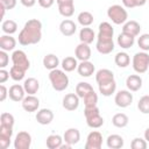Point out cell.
Masks as SVG:
<instances>
[{"label":"cell","mask_w":149,"mask_h":149,"mask_svg":"<svg viewBox=\"0 0 149 149\" xmlns=\"http://www.w3.org/2000/svg\"><path fill=\"white\" fill-rule=\"evenodd\" d=\"M114 62L119 68H127L130 64V57L127 52H118L114 57Z\"/></svg>","instance_id":"36"},{"label":"cell","mask_w":149,"mask_h":149,"mask_svg":"<svg viewBox=\"0 0 149 149\" xmlns=\"http://www.w3.org/2000/svg\"><path fill=\"white\" fill-rule=\"evenodd\" d=\"M58 6V12L64 17H71L74 13V1L73 0H56Z\"/></svg>","instance_id":"11"},{"label":"cell","mask_w":149,"mask_h":149,"mask_svg":"<svg viewBox=\"0 0 149 149\" xmlns=\"http://www.w3.org/2000/svg\"><path fill=\"white\" fill-rule=\"evenodd\" d=\"M13 135V127L0 125V147L7 149L10 144V139Z\"/></svg>","instance_id":"13"},{"label":"cell","mask_w":149,"mask_h":149,"mask_svg":"<svg viewBox=\"0 0 149 149\" xmlns=\"http://www.w3.org/2000/svg\"><path fill=\"white\" fill-rule=\"evenodd\" d=\"M111 79H114V73L109 69H100L95 73V81H97V84H101V83L108 81Z\"/></svg>","instance_id":"30"},{"label":"cell","mask_w":149,"mask_h":149,"mask_svg":"<svg viewBox=\"0 0 149 149\" xmlns=\"http://www.w3.org/2000/svg\"><path fill=\"white\" fill-rule=\"evenodd\" d=\"M63 137L58 134H51L47 137L45 140V144L49 149H59L61 146L63 144Z\"/></svg>","instance_id":"31"},{"label":"cell","mask_w":149,"mask_h":149,"mask_svg":"<svg viewBox=\"0 0 149 149\" xmlns=\"http://www.w3.org/2000/svg\"><path fill=\"white\" fill-rule=\"evenodd\" d=\"M134 43H135V37L129 35V34L121 33L118 36V44L122 49H129V48H132L134 45Z\"/></svg>","instance_id":"28"},{"label":"cell","mask_w":149,"mask_h":149,"mask_svg":"<svg viewBox=\"0 0 149 149\" xmlns=\"http://www.w3.org/2000/svg\"><path fill=\"white\" fill-rule=\"evenodd\" d=\"M114 102L118 107L126 108L132 105L133 102V94L130 93L129 90H120L115 93L114 97Z\"/></svg>","instance_id":"7"},{"label":"cell","mask_w":149,"mask_h":149,"mask_svg":"<svg viewBox=\"0 0 149 149\" xmlns=\"http://www.w3.org/2000/svg\"><path fill=\"white\" fill-rule=\"evenodd\" d=\"M42 38V22L37 19L28 20L19 33V43L21 45L37 44Z\"/></svg>","instance_id":"1"},{"label":"cell","mask_w":149,"mask_h":149,"mask_svg":"<svg viewBox=\"0 0 149 149\" xmlns=\"http://www.w3.org/2000/svg\"><path fill=\"white\" fill-rule=\"evenodd\" d=\"M113 35H114V29L111 23L101 22L99 24V33L97 36V44H95L98 52H100L101 55H108L114 50Z\"/></svg>","instance_id":"2"},{"label":"cell","mask_w":149,"mask_h":149,"mask_svg":"<svg viewBox=\"0 0 149 149\" xmlns=\"http://www.w3.org/2000/svg\"><path fill=\"white\" fill-rule=\"evenodd\" d=\"M8 97H9L10 100H13L15 102L22 101L26 97V91H24L23 85H20V84L12 85L8 90Z\"/></svg>","instance_id":"14"},{"label":"cell","mask_w":149,"mask_h":149,"mask_svg":"<svg viewBox=\"0 0 149 149\" xmlns=\"http://www.w3.org/2000/svg\"><path fill=\"white\" fill-rule=\"evenodd\" d=\"M63 140H64L65 143H68L70 146L77 144L80 140V132L77 128H69L64 132Z\"/></svg>","instance_id":"18"},{"label":"cell","mask_w":149,"mask_h":149,"mask_svg":"<svg viewBox=\"0 0 149 149\" xmlns=\"http://www.w3.org/2000/svg\"><path fill=\"white\" fill-rule=\"evenodd\" d=\"M137 108L143 114H149V95H143L137 102Z\"/></svg>","instance_id":"40"},{"label":"cell","mask_w":149,"mask_h":149,"mask_svg":"<svg viewBox=\"0 0 149 149\" xmlns=\"http://www.w3.org/2000/svg\"><path fill=\"white\" fill-rule=\"evenodd\" d=\"M148 2H149V0H148Z\"/></svg>","instance_id":"53"},{"label":"cell","mask_w":149,"mask_h":149,"mask_svg":"<svg viewBox=\"0 0 149 149\" xmlns=\"http://www.w3.org/2000/svg\"><path fill=\"white\" fill-rule=\"evenodd\" d=\"M0 5L3 6L6 10H9L16 6V0H0Z\"/></svg>","instance_id":"45"},{"label":"cell","mask_w":149,"mask_h":149,"mask_svg":"<svg viewBox=\"0 0 149 149\" xmlns=\"http://www.w3.org/2000/svg\"><path fill=\"white\" fill-rule=\"evenodd\" d=\"M83 99H84V105H85V107L97 106V104H98V94H97L94 91L90 92V93H88L87 95H85Z\"/></svg>","instance_id":"39"},{"label":"cell","mask_w":149,"mask_h":149,"mask_svg":"<svg viewBox=\"0 0 149 149\" xmlns=\"http://www.w3.org/2000/svg\"><path fill=\"white\" fill-rule=\"evenodd\" d=\"M76 30H77V26L70 19H65L59 23V31L64 36H72L76 33Z\"/></svg>","instance_id":"19"},{"label":"cell","mask_w":149,"mask_h":149,"mask_svg":"<svg viewBox=\"0 0 149 149\" xmlns=\"http://www.w3.org/2000/svg\"><path fill=\"white\" fill-rule=\"evenodd\" d=\"M102 147V135L98 130L91 132L86 137L85 149H100Z\"/></svg>","instance_id":"10"},{"label":"cell","mask_w":149,"mask_h":149,"mask_svg":"<svg viewBox=\"0 0 149 149\" xmlns=\"http://www.w3.org/2000/svg\"><path fill=\"white\" fill-rule=\"evenodd\" d=\"M9 74H10V78L15 81H20L24 78V74H26V70L17 66V65H12L10 70H9Z\"/></svg>","instance_id":"37"},{"label":"cell","mask_w":149,"mask_h":149,"mask_svg":"<svg viewBox=\"0 0 149 149\" xmlns=\"http://www.w3.org/2000/svg\"><path fill=\"white\" fill-rule=\"evenodd\" d=\"M84 115H85L87 126L91 128H100L104 125V118L100 115V111L98 106L85 107Z\"/></svg>","instance_id":"4"},{"label":"cell","mask_w":149,"mask_h":149,"mask_svg":"<svg viewBox=\"0 0 149 149\" xmlns=\"http://www.w3.org/2000/svg\"><path fill=\"white\" fill-rule=\"evenodd\" d=\"M20 1L24 7H33L36 3V0H20Z\"/></svg>","instance_id":"50"},{"label":"cell","mask_w":149,"mask_h":149,"mask_svg":"<svg viewBox=\"0 0 149 149\" xmlns=\"http://www.w3.org/2000/svg\"><path fill=\"white\" fill-rule=\"evenodd\" d=\"M14 122H15V119L14 116L10 114V113H2L0 115V125H5V126H10L13 127L14 126Z\"/></svg>","instance_id":"42"},{"label":"cell","mask_w":149,"mask_h":149,"mask_svg":"<svg viewBox=\"0 0 149 149\" xmlns=\"http://www.w3.org/2000/svg\"><path fill=\"white\" fill-rule=\"evenodd\" d=\"M35 118L40 125L45 126V125L51 123V121L54 120V112L49 108H41L40 111H37Z\"/></svg>","instance_id":"17"},{"label":"cell","mask_w":149,"mask_h":149,"mask_svg":"<svg viewBox=\"0 0 149 149\" xmlns=\"http://www.w3.org/2000/svg\"><path fill=\"white\" fill-rule=\"evenodd\" d=\"M147 1H148V0H135V5H136V7H140V6L146 5Z\"/></svg>","instance_id":"51"},{"label":"cell","mask_w":149,"mask_h":149,"mask_svg":"<svg viewBox=\"0 0 149 149\" xmlns=\"http://www.w3.org/2000/svg\"><path fill=\"white\" fill-rule=\"evenodd\" d=\"M128 122H129V118H128V115L125 114V113H116V114H114L113 118H112V123H113V126H115V127H118V128H123V127H126V126L128 125Z\"/></svg>","instance_id":"33"},{"label":"cell","mask_w":149,"mask_h":149,"mask_svg":"<svg viewBox=\"0 0 149 149\" xmlns=\"http://www.w3.org/2000/svg\"><path fill=\"white\" fill-rule=\"evenodd\" d=\"M77 20L79 22V24H81L83 27H88L93 23L94 21V17H93V14L87 12V10H84V12H80L77 16Z\"/></svg>","instance_id":"34"},{"label":"cell","mask_w":149,"mask_h":149,"mask_svg":"<svg viewBox=\"0 0 149 149\" xmlns=\"http://www.w3.org/2000/svg\"><path fill=\"white\" fill-rule=\"evenodd\" d=\"M7 95H8V90H7V87H6L3 84H1V85H0V101H5L6 98H7Z\"/></svg>","instance_id":"47"},{"label":"cell","mask_w":149,"mask_h":149,"mask_svg":"<svg viewBox=\"0 0 149 149\" xmlns=\"http://www.w3.org/2000/svg\"><path fill=\"white\" fill-rule=\"evenodd\" d=\"M8 62H9V56H8L7 51L1 50L0 51V68L5 69L8 65Z\"/></svg>","instance_id":"44"},{"label":"cell","mask_w":149,"mask_h":149,"mask_svg":"<svg viewBox=\"0 0 149 149\" xmlns=\"http://www.w3.org/2000/svg\"><path fill=\"white\" fill-rule=\"evenodd\" d=\"M106 144L109 149H120L123 147V137L119 134H112L106 139Z\"/></svg>","instance_id":"27"},{"label":"cell","mask_w":149,"mask_h":149,"mask_svg":"<svg viewBox=\"0 0 149 149\" xmlns=\"http://www.w3.org/2000/svg\"><path fill=\"white\" fill-rule=\"evenodd\" d=\"M16 47V40L12 35H2L0 37V49L5 51H12Z\"/></svg>","instance_id":"24"},{"label":"cell","mask_w":149,"mask_h":149,"mask_svg":"<svg viewBox=\"0 0 149 149\" xmlns=\"http://www.w3.org/2000/svg\"><path fill=\"white\" fill-rule=\"evenodd\" d=\"M31 146V135L28 132H19L14 140L15 149H29Z\"/></svg>","instance_id":"8"},{"label":"cell","mask_w":149,"mask_h":149,"mask_svg":"<svg viewBox=\"0 0 149 149\" xmlns=\"http://www.w3.org/2000/svg\"><path fill=\"white\" fill-rule=\"evenodd\" d=\"M43 65L48 70H55L59 65V58L54 54H48L43 57Z\"/></svg>","instance_id":"29"},{"label":"cell","mask_w":149,"mask_h":149,"mask_svg":"<svg viewBox=\"0 0 149 149\" xmlns=\"http://www.w3.org/2000/svg\"><path fill=\"white\" fill-rule=\"evenodd\" d=\"M12 62L14 65H17L26 71L30 68V62L23 50H14L12 54Z\"/></svg>","instance_id":"9"},{"label":"cell","mask_w":149,"mask_h":149,"mask_svg":"<svg viewBox=\"0 0 149 149\" xmlns=\"http://www.w3.org/2000/svg\"><path fill=\"white\" fill-rule=\"evenodd\" d=\"M23 87L27 94H35L40 90V81L34 77H29L23 81Z\"/></svg>","instance_id":"25"},{"label":"cell","mask_w":149,"mask_h":149,"mask_svg":"<svg viewBox=\"0 0 149 149\" xmlns=\"http://www.w3.org/2000/svg\"><path fill=\"white\" fill-rule=\"evenodd\" d=\"M1 30L7 34V35H12L14 33H16L17 30V23L14 20H5L1 24Z\"/></svg>","instance_id":"38"},{"label":"cell","mask_w":149,"mask_h":149,"mask_svg":"<svg viewBox=\"0 0 149 149\" xmlns=\"http://www.w3.org/2000/svg\"><path fill=\"white\" fill-rule=\"evenodd\" d=\"M141 31V26L137 21L135 20H130V21H126L122 26V33L129 34L134 37H136Z\"/></svg>","instance_id":"20"},{"label":"cell","mask_w":149,"mask_h":149,"mask_svg":"<svg viewBox=\"0 0 149 149\" xmlns=\"http://www.w3.org/2000/svg\"><path fill=\"white\" fill-rule=\"evenodd\" d=\"M61 66H62V69H63L65 72H71V71H73L74 69L78 68L77 58H76V57H72V56H68V57H65V58L62 61Z\"/></svg>","instance_id":"32"},{"label":"cell","mask_w":149,"mask_h":149,"mask_svg":"<svg viewBox=\"0 0 149 149\" xmlns=\"http://www.w3.org/2000/svg\"><path fill=\"white\" fill-rule=\"evenodd\" d=\"M144 140H146L147 142H149V127L144 130Z\"/></svg>","instance_id":"52"},{"label":"cell","mask_w":149,"mask_h":149,"mask_svg":"<svg viewBox=\"0 0 149 149\" xmlns=\"http://www.w3.org/2000/svg\"><path fill=\"white\" fill-rule=\"evenodd\" d=\"M94 65L92 62L90 61H83L78 64V68H77V71L79 73V76L81 77H91L93 73H94Z\"/></svg>","instance_id":"21"},{"label":"cell","mask_w":149,"mask_h":149,"mask_svg":"<svg viewBox=\"0 0 149 149\" xmlns=\"http://www.w3.org/2000/svg\"><path fill=\"white\" fill-rule=\"evenodd\" d=\"M92 91H94L93 87L91 86V84H88V83H86V81H80V83H78L77 86H76V93H77V95H78L79 98H81V99H83L85 95H87L90 92H92Z\"/></svg>","instance_id":"35"},{"label":"cell","mask_w":149,"mask_h":149,"mask_svg":"<svg viewBox=\"0 0 149 149\" xmlns=\"http://www.w3.org/2000/svg\"><path fill=\"white\" fill-rule=\"evenodd\" d=\"M122 3L126 8H134L136 7L135 5V0H122Z\"/></svg>","instance_id":"49"},{"label":"cell","mask_w":149,"mask_h":149,"mask_svg":"<svg viewBox=\"0 0 149 149\" xmlns=\"http://www.w3.org/2000/svg\"><path fill=\"white\" fill-rule=\"evenodd\" d=\"M9 72L7 71V70H5V69H0V84H3V83H6L7 80H8V78H9Z\"/></svg>","instance_id":"46"},{"label":"cell","mask_w":149,"mask_h":149,"mask_svg":"<svg viewBox=\"0 0 149 149\" xmlns=\"http://www.w3.org/2000/svg\"><path fill=\"white\" fill-rule=\"evenodd\" d=\"M62 105L66 111H70V112L76 111L79 106V97L77 95V93H68L63 98Z\"/></svg>","instance_id":"15"},{"label":"cell","mask_w":149,"mask_h":149,"mask_svg":"<svg viewBox=\"0 0 149 149\" xmlns=\"http://www.w3.org/2000/svg\"><path fill=\"white\" fill-rule=\"evenodd\" d=\"M98 87H99V92H100L104 97H109V95H112V94L115 92V90H116V81H115V79H111V80H108V81L98 84Z\"/></svg>","instance_id":"23"},{"label":"cell","mask_w":149,"mask_h":149,"mask_svg":"<svg viewBox=\"0 0 149 149\" xmlns=\"http://www.w3.org/2000/svg\"><path fill=\"white\" fill-rule=\"evenodd\" d=\"M37 2L42 8H50L54 5L55 0H37Z\"/></svg>","instance_id":"48"},{"label":"cell","mask_w":149,"mask_h":149,"mask_svg":"<svg viewBox=\"0 0 149 149\" xmlns=\"http://www.w3.org/2000/svg\"><path fill=\"white\" fill-rule=\"evenodd\" d=\"M49 80L51 83L52 88L58 92L64 91L69 86V77L64 70H59V69L51 70L49 73Z\"/></svg>","instance_id":"3"},{"label":"cell","mask_w":149,"mask_h":149,"mask_svg":"<svg viewBox=\"0 0 149 149\" xmlns=\"http://www.w3.org/2000/svg\"><path fill=\"white\" fill-rule=\"evenodd\" d=\"M107 16L115 24H123L128 19V13L121 5H112L107 9Z\"/></svg>","instance_id":"5"},{"label":"cell","mask_w":149,"mask_h":149,"mask_svg":"<svg viewBox=\"0 0 149 149\" xmlns=\"http://www.w3.org/2000/svg\"><path fill=\"white\" fill-rule=\"evenodd\" d=\"M137 45L142 51H149V34L140 35L137 40Z\"/></svg>","instance_id":"41"},{"label":"cell","mask_w":149,"mask_h":149,"mask_svg":"<svg viewBox=\"0 0 149 149\" xmlns=\"http://www.w3.org/2000/svg\"><path fill=\"white\" fill-rule=\"evenodd\" d=\"M21 104H22V108L28 113L36 112L40 107V100H38V98L35 97V94L26 95L24 99L21 101Z\"/></svg>","instance_id":"12"},{"label":"cell","mask_w":149,"mask_h":149,"mask_svg":"<svg viewBox=\"0 0 149 149\" xmlns=\"http://www.w3.org/2000/svg\"><path fill=\"white\" fill-rule=\"evenodd\" d=\"M130 147L133 149H146L148 147V142L144 140V139H141V137H135L132 143H130Z\"/></svg>","instance_id":"43"},{"label":"cell","mask_w":149,"mask_h":149,"mask_svg":"<svg viewBox=\"0 0 149 149\" xmlns=\"http://www.w3.org/2000/svg\"><path fill=\"white\" fill-rule=\"evenodd\" d=\"M95 38V33L93 31L92 28L90 27H83L79 31V40L80 42L83 43H86V44H90L93 42V40Z\"/></svg>","instance_id":"26"},{"label":"cell","mask_w":149,"mask_h":149,"mask_svg":"<svg viewBox=\"0 0 149 149\" xmlns=\"http://www.w3.org/2000/svg\"><path fill=\"white\" fill-rule=\"evenodd\" d=\"M133 69L136 73H144L149 69V54L147 51L136 52L132 59Z\"/></svg>","instance_id":"6"},{"label":"cell","mask_w":149,"mask_h":149,"mask_svg":"<svg viewBox=\"0 0 149 149\" xmlns=\"http://www.w3.org/2000/svg\"><path fill=\"white\" fill-rule=\"evenodd\" d=\"M91 48L88 47V44L86 43H83L80 42L77 47H76V50H74V56L78 61L83 62V61H90L91 58Z\"/></svg>","instance_id":"16"},{"label":"cell","mask_w":149,"mask_h":149,"mask_svg":"<svg viewBox=\"0 0 149 149\" xmlns=\"http://www.w3.org/2000/svg\"><path fill=\"white\" fill-rule=\"evenodd\" d=\"M126 86L130 92H136L142 87V78L139 74H130L126 79Z\"/></svg>","instance_id":"22"}]
</instances>
